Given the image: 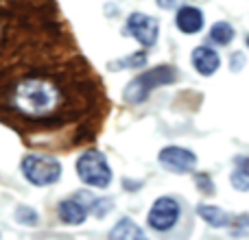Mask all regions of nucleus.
Here are the masks:
<instances>
[{"mask_svg":"<svg viewBox=\"0 0 249 240\" xmlns=\"http://www.w3.org/2000/svg\"><path fill=\"white\" fill-rule=\"evenodd\" d=\"M124 31L136 39L140 46L151 48L158 44L160 37V22L153 16H146L142 11H133L129 13L127 22H124Z\"/></svg>","mask_w":249,"mask_h":240,"instance_id":"obj_6","label":"nucleus"},{"mask_svg":"<svg viewBox=\"0 0 249 240\" xmlns=\"http://www.w3.org/2000/svg\"><path fill=\"white\" fill-rule=\"evenodd\" d=\"M234 26L230 24V22H214V24L210 26V33H208V37H210L212 44H216V46H228L230 42L234 39Z\"/></svg>","mask_w":249,"mask_h":240,"instance_id":"obj_13","label":"nucleus"},{"mask_svg":"<svg viewBox=\"0 0 249 240\" xmlns=\"http://www.w3.org/2000/svg\"><path fill=\"white\" fill-rule=\"evenodd\" d=\"M64 103V87L46 74H26L18 79L9 90V107L29 120H46L57 116Z\"/></svg>","mask_w":249,"mask_h":240,"instance_id":"obj_1","label":"nucleus"},{"mask_svg":"<svg viewBox=\"0 0 249 240\" xmlns=\"http://www.w3.org/2000/svg\"><path fill=\"white\" fill-rule=\"evenodd\" d=\"M243 66H245V55H243L241 51L232 52V57H230V68H232V72H241Z\"/></svg>","mask_w":249,"mask_h":240,"instance_id":"obj_20","label":"nucleus"},{"mask_svg":"<svg viewBox=\"0 0 249 240\" xmlns=\"http://www.w3.org/2000/svg\"><path fill=\"white\" fill-rule=\"evenodd\" d=\"M16 221L22 225H35L37 223V212L29 206H18L16 207Z\"/></svg>","mask_w":249,"mask_h":240,"instance_id":"obj_16","label":"nucleus"},{"mask_svg":"<svg viewBox=\"0 0 249 240\" xmlns=\"http://www.w3.org/2000/svg\"><path fill=\"white\" fill-rule=\"evenodd\" d=\"M197 214L201 216V219L206 221L210 227H225V225L232 223V219H230V216L225 214L221 207L208 206V203H201V206H197Z\"/></svg>","mask_w":249,"mask_h":240,"instance_id":"obj_12","label":"nucleus"},{"mask_svg":"<svg viewBox=\"0 0 249 240\" xmlns=\"http://www.w3.org/2000/svg\"><path fill=\"white\" fill-rule=\"evenodd\" d=\"M206 24V16L199 7H193V4H184V7L177 9L175 16V26L186 35H195L203 29Z\"/></svg>","mask_w":249,"mask_h":240,"instance_id":"obj_10","label":"nucleus"},{"mask_svg":"<svg viewBox=\"0 0 249 240\" xmlns=\"http://www.w3.org/2000/svg\"><path fill=\"white\" fill-rule=\"evenodd\" d=\"M181 214L179 201L175 197H160L153 201L149 210V216H146V223L153 232H168L177 225Z\"/></svg>","mask_w":249,"mask_h":240,"instance_id":"obj_5","label":"nucleus"},{"mask_svg":"<svg viewBox=\"0 0 249 240\" xmlns=\"http://www.w3.org/2000/svg\"><path fill=\"white\" fill-rule=\"evenodd\" d=\"M158 159L168 172H177V175L193 172L197 166V155L190 149H184V146H164L160 151Z\"/></svg>","mask_w":249,"mask_h":240,"instance_id":"obj_8","label":"nucleus"},{"mask_svg":"<svg viewBox=\"0 0 249 240\" xmlns=\"http://www.w3.org/2000/svg\"><path fill=\"white\" fill-rule=\"evenodd\" d=\"M175 81H177V70L173 68V66H166V64L155 66V68L133 77L131 81L124 86L123 99H124V103H129V105H140L149 99L153 90H158V87H162V86H171V83H175Z\"/></svg>","mask_w":249,"mask_h":240,"instance_id":"obj_2","label":"nucleus"},{"mask_svg":"<svg viewBox=\"0 0 249 240\" xmlns=\"http://www.w3.org/2000/svg\"><path fill=\"white\" fill-rule=\"evenodd\" d=\"M195 184H197V188L201 190L203 194H212V192H214L212 179H210V175H206V172H199V175H195Z\"/></svg>","mask_w":249,"mask_h":240,"instance_id":"obj_18","label":"nucleus"},{"mask_svg":"<svg viewBox=\"0 0 249 240\" xmlns=\"http://www.w3.org/2000/svg\"><path fill=\"white\" fill-rule=\"evenodd\" d=\"M245 44H247V48H249V35H247V39H245Z\"/></svg>","mask_w":249,"mask_h":240,"instance_id":"obj_22","label":"nucleus"},{"mask_svg":"<svg viewBox=\"0 0 249 240\" xmlns=\"http://www.w3.org/2000/svg\"><path fill=\"white\" fill-rule=\"evenodd\" d=\"M114 207V201L112 199H107V197H99V199H94V206H92V212H94L99 219H103L105 214H107L109 210Z\"/></svg>","mask_w":249,"mask_h":240,"instance_id":"obj_17","label":"nucleus"},{"mask_svg":"<svg viewBox=\"0 0 249 240\" xmlns=\"http://www.w3.org/2000/svg\"><path fill=\"white\" fill-rule=\"evenodd\" d=\"M190 64L201 77H212L221 68V55L210 46H197L190 55Z\"/></svg>","mask_w":249,"mask_h":240,"instance_id":"obj_9","label":"nucleus"},{"mask_svg":"<svg viewBox=\"0 0 249 240\" xmlns=\"http://www.w3.org/2000/svg\"><path fill=\"white\" fill-rule=\"evenodd\" d=\"M116 66L118 68H142V66H146V52L144 51H140V52H133V55H129V57H124V59L121 61H116Z\"/></svg>","mask_w":249,"mask_h":240,"instance_id":"obj_15","label":"nucleus"},{"mask_svg":"<svg viewBox=\"0 0 249 240\" xmlns=\"http://www.w3.org/2000/svg\"><path fill=\"white\" fill-rule=\"evenodd\" d=\"M94 199L92 192H74L72 197L61 199L59 206H57V214H59L61 223L66 225H81L86 223L88 214L92 212L94 206Z\"/></svg>","mask_w":249,"mask_h":240,"instance_id":"obj_7","label":"nucleus"},{"mask_svg":"<svg viewBox=\"0 0 249 240\" xmlns=\"http://www.w3.org/2000/svg\"><path fill=\"white\" fill-rule=\"evenodd\" d=\"M155 2H158V7L164 9V11H173V9L184 7L186 0H155Z\"/></svg>","mask_w":249,"mask_h":240,"instance_id":"obj_21","label":"nucleus"},{"mask_svg":"<svg viewBox=\"0 0 249 240\" xmlns=\"http://www.w3.org/2000/svg\"><path fill=\"white\" fill-rule=\"evenodd\" d=\"M20 171L29 184L37 186V188H46V186H53L61 179L64 168H61V162L57 157L42 153H29L22 157Z\"/></svg>","mask_w":249,"mask_h":240,"instance_id":"obj_4","label":"nucleus"},{"mask_svg":"<svg viewBox=\"0 0 249 240\" xmlns=\"http://www.w3.org/2000/svg\"><path fill=\"white\" fill-rule=\"evenodd\" d=\"M232 186L238 192H247L249 190V159L247 157H236V168L232 172Z\"/></svg>","mask_w":249,"mask_h":240,"instance_id":"obj_14","label":"nucleus"},{"mask_svg":"<svg viewBox=\"0 0 249 240\" xmlns=\"http://www.w3.org/2000/svg\"><path fill=\"white\" fill-rule=\"evenodd\" d=\"M109 240H149L142 227L131 219H121L109 232Z\"/></svg>","mask_w":249,"mask_h":240,"instance_id":"obj_11","label":"nucleus"},{"mask_svg":"<svg viewBox=\"0 0 249 240\" xmlns=\"http://www.w3.org/2000/svg\"><path fill=\"white\" fill-rule=\"evenodd\" d=\"M74 168H77L79 179H81L86 186H90V188L105 190V188H109V184H112V177H114L112 166H109L107 157L96 149L83 151V153L79 155Z\"/></svg>","mask_w":249,"mask_h":240,"instance_id":"obj_3","label":"nucleus"},{"mask_svg":"<svg viewBox=\"0 0 249 240\" xmlns=\"http://www.w3.org/2000/svg\"><path fill=\"white\" fill-rule=\"evenodd\" d=\"M232 225L236 227V229H234V234H236V236L249 234V214H238L236 219L232 221Z\"/></svg>","mask_w":249,"mask_h":240,"instance_id":"obj_19","label":"nucleus"}]
</instances>
